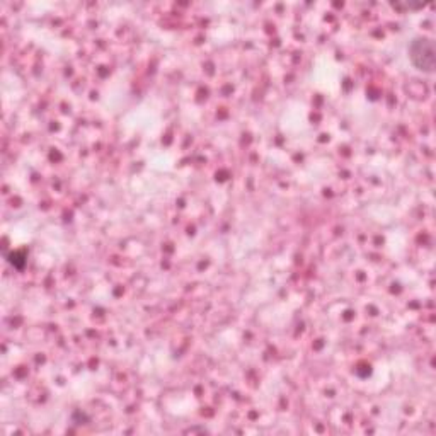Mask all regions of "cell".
I'll return each instance as SVG.
<instances>
[{"instance_id": "cell-1", "label": "cell", "mask_w": 436, "mask_h": 436, "mask_svg": "<svg viewBox=\"0 0 436 436\" xmlns=\"http://www.w3.org/2000/svg\"><path fill=\"white\" fill-rule=\"evenodd\" d=\"M411 58L421 70L431 72L435 67V46L430 40H416L411 46Z\"/></svg>"}]
</instances>
